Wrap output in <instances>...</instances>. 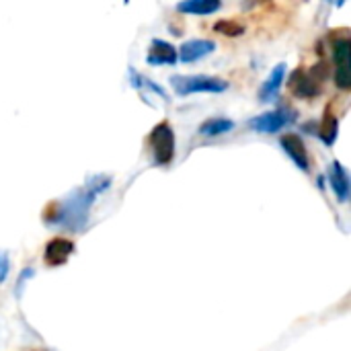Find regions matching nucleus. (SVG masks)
<instances>
[{
  "mask_svg": "<svg viewBox=\"0 0 351 351\" xmlns=\"http://www.w3.org/2000/svg\"><path fill=\"white\" fill-rule=\"evenodd\" d=\"M214 49H216V43L212 39H189L177 49V58L183 64H193V62L214 53Z\"/></svg>",
  "mask_w": 351,
  "mask_h": 351,
  "instance_id": "nucleus-9",
  "label": "nucleus"
},
{
  "mask_svg": "<svg viewBox=\"0 0 351 351\" xmlns=\"http://www.w3.org/2000/svg\"><path fill=\"white\" fill-rule=\"evenodd\" d=\"M130 80H132V86L134 88H148L150 93H156L158 97H162L165 101L169 99L167 97V90L162 88V86H158V84H154L152 80H148L146 76H142L140 72H136L134 68H130Z\"/></svg>",
  "mask_w": 351,
  "mask_h": 351,
  "instance_id": "nucleus-16",
  "label": "nucleus"
},
{
  "mask_svg": "<svg viewBox=\"0 0 351 351\" xmlns=\"http://www.w3.org/2000/svg\"><path fill=\"white\" fill-rule=\"evenodd\" d=\"M214 31L222 33L226 37H241L247 31V27L241 21H237V19H222V21H218L214 25Z\"/></svg>",
  "mask_w": 351,
  "mask_h": 351,
  "instance_id": "nucleus-17",
  "label": "nucleus"
},
{
  "mask_svg": "<svg viewBox=\"0 0 351 351\" xmlns=\"http://www.w3.org/2000/svg\"><path fill=\"white\" fill-rule=\"evenodd\" d=\"M169 82L179 97H187L195 93H224L228 88L226 80L206 74H189V76L175 74Z\"/></svg>",
  "mask_w": 351,
  "mask_h": 351,
  "instance_id": "nucleus-4",
  "label": "nucleus"
},
{
  "mask_svg": "<svg viewBox=\"0 0 351 351\" xmlns=\"http://www.w3.org/2000/svg\"><path fill=\"white\" fill-rule=\"evenodd\" d=\"M294 121H296V111L290 107H282V109L267 111V113L253 117L249 121V128L257 134H278L280 130H284L286 125H290Z\"/></svg>",
  "mask_w": 351,
  "mask_h": 351,
  "instance_id": "nucleus-5",
  "label": "nucleus"
},
{
  "mask_svg": "<svg viewBox=\"0 0 351 351\" xmlns=\"http://www.w3.org/2000/svg\"><path fill=\"white\" fill-rule=\"evenodd\" d=\"M220 6H222L220 0H187V2H179L177 10L187 14H212L220 10Z\"/></svg>",
  "mask_w": 351,
  "mask_h": 351,
  "instance_id": "nucleus-15",
  "label": "nucleus"
},
{
  "mask_svg": "<svg viewBox=\"0 0 351 351\" xmlns=\"http://www.w3.org/2000/svg\"><path fill=\"white\" fill-rule=\"evenodd\" d=\"M329 183H331V189L335 193V197L346 204L348 197H350V175L348 171L343 169V165L339 160H333L331 167H329Z\"/></svg>",
  "mask_w": 351,
  "mask_h": 351,
  "instance_id": "nucleus-11",
  "label": "nucleus"
},
{
  "mask_svg": "<svg viewBox=\"0 0 351 351\" xmlns=\"http://www.w3.org/2000/svg\"><path fill=\"white\" fill-rule=\"evenodd\" d=\"M284 78H286V64L282 62V64H278V66L269 72L267 80L261 84V88H259V101H261V103L274 101V99L278 97L280 88H282V84H284Z\"/></svg>",
  "mask_w": 351,
  "mask_h": 351,
  "instance_id": "nucleus-12",
  "label": "nucleus"
},
{
  "mask_svg": "<svg viewBox=\"0 0 351 351\" xmlns=\"http://www.w3.org/2000/svg\"><path fill=\"white\" fill-rule=\"evenodd\" d=\"M177 49L162 41V39H154L150 43V49H148V56H146V62L150 66H173L177 62Z\"/></svg>",
  "mask_w": 351,
  "mask_h": 351,
  "instance_id": "nucleus-10",
  "label": "nucleus"
},
{
  "mask_svg": "<svg viewBox=\"0 0 351 351\" xmlns=\"http://www.w3.org/2000/svg\"><path fill=\"white\" fill-rule=\"evenodd\" d=\"M280 146L294 160V165L300 171H304V173L311 171V156H308V150H306V146H304V142H302V138L298 134H292V132L284 134L280 138Z\"/></svg>",
  "mask_w": 351,
  "mask_h": 351,
  "instance_id": "nucleus-7",
  "label": "nucleus"
},
{
  "mask_svg": "<svg viewBox=\"0 0 351 351\" xmlns=\"http://www.w3.org/2000/svg\"><path fill=\"white\" fill-rule=\"evenodd\" d=\"M146 144L150 148L154 165L167 167V165H171L175 160V132H173L169 121L156 123L150 130V134L146 138Z\"/></svg>",
  "mask_w": 351,
  "mask_h": 351,
  "instance_id": "nucleus-3",
  "label": "nucleus"
},
{
  "mask_svg": "<svg viewBox=\"0 0 351 351\" xmlns=\"http://www.w3.org/2000/svg\"><path fill=\"white\" fill-rule=\"evenodd\" d=\"M329 76V68L325 62L317 64L313 70H304V68H296L290 74L288 86L290 90L300 97V99H315L317 95H321L323 90V80Z\"/></svg>",
  "mask_w": 351,
  "mask_h": 351,
  "instance_id": "nucleus-2",
  "label": "nucleus"
},
{
  "mask_svg": "<svg viewBox=\"0 0 351 351\" xmlns=\"http://www.w3.org/2000/svg\"><path fill=\"white\" fill-rule=\"evenodd\" d=\"M337 130H339V119H337L335 113H333V103H329V105L325 107L323 121H321V125H319V136H321V140H323L327 146H331V144L337 140Z\"/></svg>",
  "mask_w": 351,
  "mask_h": 351,
  "instance_id": "nucleus-13",
  "label": "nucleus"
},
{
  "mask_svg": "<svg viewBox=\"0 0 351 351\" xmlns=\"http://www.w3.org/2000/svg\"><path fill=\"white\" fill-rule=\"evenodd\" d=\"M109 185H111L109 175H93L90 179H86V185L76 189L66 202H49L43 210V222L47 226H64L70 230H80L88 220V212L97 195L109 189Z\"/></svg>",
  "mask_w": 351,
  "mask_h": 351,
  "instance_id": "nucleus-1",
  "label": "nucleus"
},
{
  "mask_svg": "<svg viewBox=\"0 0 351 351\" xmlns=\"http://www.w3.org/2000/svg\"><path fill=\"white\" fill-rule=\"evenodd\" d=\"M351 43L348 37H337L333 41V58H335V82L339 88L348 90L351 86Z\"/></svg>",
  "mask_w": 351,
  "mask_h": 351,
  "instance_id": "nucleus-6",
  "label": "nucleus"
},
{
  "mask_svg": "<svg viewBox=\"0 0 351 351\" xmlns=\"http://www.w3.org/2000/svg\"><path fill=\"white\" fill-rule=\"evenodd\" d=\"M234 121L228 119V117H210L206 119L202 125H199V134L202 136H208V138H214V136H222V134H228L234 130Z\"/></svg>",
  "mask_w": 351,
  "mask_h": 351,
  "instance_id": "nucleus-14",
  "label": "nucleus"
},
{
  "mask_svg": "<svg viewBox=\"0 0 351 351\" xmlns=\"http://www.w3.org/2000/svg\"><path fill=\"white\" fill-rule=\"evenodd\" d=\"M8 269H10V265H8V253L6 251H0V284H4V280L8 276Z\"/></svg>",
  "mask_w": 351,
  "mask_h": 351,
  "instance_id": "nucleus-18",
  "label": "nucleus"
},
{
  "mask_svg": "<svg viewBox=\"0 0 351 351\" xmlns=\"http://www.w3.org/2000/svg\"><path fill=\"white\" fill-rule=\"evenodd\" d=\"M74 253V243L64 239V237H56L45 245L43 251V261L49 267H60L68 261V257Z\"/></svg>",
  "mask_w": 351,
  "mask_h": 351,
  "instance_id": "nucleus-8",
  "label": "nucleus"
}]
</instances>
